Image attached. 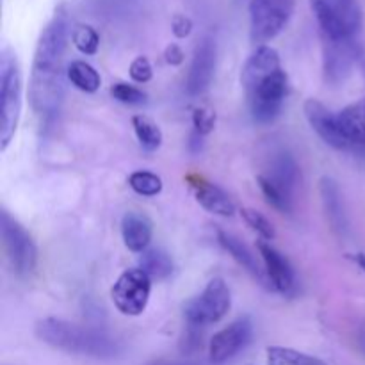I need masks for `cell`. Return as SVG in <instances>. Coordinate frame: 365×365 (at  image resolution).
<instances>
[{
    "label": "cell",
    "mask_w": 365,
    "mask_h": 365,
    "mask_svg": "<svg viewBox=\"0 0 365 365\" xmlns=\"http://www.w3.org/2000/svg\"><path fill=\"white\" fill-rule=\"evenodd\" d=\"M164 57H166L168 64L178 66V64H182V61H184V52H182V48L178 45H170L166 48V52H164Z\"/></svg>",
    "instance_id": "cell-33"
},
{
    "label": "cell",
    "mask_w": 365,
    "mask_h": 365,
    "mask_svg": "<svg viewBox=\"0 0 365 365\" xmlns=\"http://www.w3.org/2000/svg\"><path fill=\"white\" fill-rule=\"evenodd\" d=\"M150 278L164 280L173 273V260L163 250H150L141 257V267Z\"/></svg>",
    "instance_id": "cell-25"
},
{
    "label": "cell",
    "mask_w": 365,
    "mask_h": 365,
    "mask_svg": "<svg viewBox=\"0 0 365 365\" xmlns=\"http://www.w3.org/2000/svg\"><path fill=\"white\" fill-rule=\"evenodd\" d=\"M128 185L141 196H157L163 191V180L152 171H134L128 177Z\"/></svg>",
    "instance_id": "cell-26"
},
{
    "label": "cell",
    "mask_w": 365,
    "mask_h": 365,
    "mask_svg": "<svg viewBox=\"0 0 365 365\" xmlns=\"http://www.w3.org/2000/svg\"><path fill=\"white\" fill-rule=\"evenodd\" d=\"M359 346H360V349H362V353L365 355V327L360 328V331H359Z\"/></svg>",
    "instance_id": "cell-35"
},
{
    "label": "cell",
    "mask_w": 365,
    "mask_h": 365,
    "mask_svg": "<svg viewBox=\"0 0 365 365\" xmlns=\"http://www.w3.org/2000/svg\"><path fill=\"white\" fill-rule=\"evenodd\" d=\"M355 262L359 264V266L362 267V269L365 271V255H364V253H356V257H355Z\"/></svg>",
    "instance_id": "cell-36"
},
{
    "label": "cell",
    "mask_w": 365,
    "mask_h": 365,
    "mask_svg": "<svg viewBox=\"0 0 365 365\" xmlns=\"http://www.w3.org/2000/svg\"><path fill=\"white\" fill-rule=\"evenodd\" d=\"M230 303L232 298L227 284L221 278H214L198 298L191 299L185 305L184 316L187 327L203 328L217 323L227 316V312L230 310Z\"/></svg>",
    "instance_id": "cell-9"
},
{
    "label": "cell",
    "mask_w": 365,
    "mask_h": 365,
    "mask_svg": "<svg viewBox=\"0 0 365 365\" xmlns=\"http://www.w3.org/2000/svg\"><path fill=\"white\" fill-rule=\"evenodd\" d=\"M355 43H331L324 41V73L327 81L342 82L351 71L355 63Z\"/></svg>",
    "instance_id": "cell-16"
},
{
    "label": "cell",
    "mask_w": 365,
    "mask_h": 365,
    "mask_svg": "<svg viewBox=\"0 0 365 365\" xmlns=\"http://www.w3.org/2000/svg\"><path fill=\"white\" fill-rule=\"evenodd\" d=\"M66 75L68 78H70L71 84L84 93L98 91L100 84H102L98 71H96L91 64L84 63V61H73V63L68 66Z\"/></svg>",
    "instance_id": "cell-22"
},
{
    "label": "cell",
    "mask_w": 365,
    "mask_h": 365,
    "mask_svg": "<svg viewBox=\"0 0 365 365\" xmlns=\"http://www.w3.org/2000/svg\"><path fill=\"white\" fill-rule=\"evenodd\" d=\"M187 182L198 203L205 210L217 214V216H232L235 212V205L230 200V196L223 189L217 187L216 184L202 177H196V175H189Z\"/></svg>",
    "instance_id": "cell-15"
},
{
    "label": "cell",
    "mask_w": 365,
    "mask_h": 365,
    "mask_svg": "<svg viewBox=\"0 0 365 365\" xmlns=\"http://www.w3.org/2000/svg\"><path fill=\"white\" fill-rule=\"evenodd\" d=\"M132 125H134V132L138 135V141L141 143V146L148 152H155L160 145H163V132H160L159 125L153 120H150L148 116H138L132 118Z\"/></svg>",
    "instance_id": "cell-24"
},
{
    "label": "cell",
    "mask_w": 365,
    "mask_h": 365,
    "mask_svg": "<svg viewBox=\"0 0 365 365\" xmlns=\"http://www.w3.org/2000/svg\"><path fill=\"white\" fill-rule=\"evenodd\" d=\"M192 123H195L196 134L205 135L214 128V123H216V114H214V110L200 107V109H195V113H192Z\"/></svg>",
    "instance_id": "cell-30"
},
{
    "label": "cell",
    "mask_w": 365,
    "mask_h": 365,
    "mask_svg": "<svg viewBox=\"0 0 365 365\" xmlns=\"http://www.w3.org/2000/svg\"><path fill=\"white\" fill-rule=\"evenodd\" d=\"M277 70H280V56H278V52L274 48H271V46L260 45L259 48L250 56L245 68H242V86H245L246 91H248V89L253 88L257 82L262 81L267 75L274 73Z\"/></svg>",
    "instance_id": "cell-17"
},
{
    "label": "cell",
    "mask_w": 365,
    "mask_h": 365,
    "mask_svg": "<svg viewBox=\"0 0 365 365\" xmlns=\"http://www.w3.org/2000/svg\"><path fill=\"white\" fill-rule=\"evenodd\" d=\"M68 45V16L63 9L53 14L38 39L32 61L29 98L38 116L50 121L63 102V61Z\"/></svg>",
    "instance_id": "cell-1"
},
{
    "label": "cell",
    "mask_w": 365,
    "mask_h": 365,
    "mask_svg": "<svg viewBox=\"0 0 365 365\" xmlns=\"http://www.w3.org/2000/svg\"><path fill=\"white\" fill-rule=\"evenodd\" d=\"M241 214L242 217H245L246 223H248L257 234H260V237H262L264 241H271V239H274V228L266 216H262V214L257 212V210L253 209H242Z\"/></svg>",
    "instance_id": "cell-28"
},
{
    "label": "cell",
    "mask_w": 365,
    "mask_h": 365,
    "mask_svg": "<svg viewBox=\"0 0 365 365\" xmlns=\"http://www.w3.org/2000/svg\"><path fill=\"white\" fill-rule=\"evenodd\" d=\"M257 246H259L264 269H266L271 287L277 289L282 294H291L296 287V277L289 260L274 246H271L269 242L260 241Z\"/></svg>",
    "instance_id": "cell-14"
},
{
    "label": "cell",
    "mask_w": 365,
    "mask_h": 365,
    "mask_svg": "<svg viewBox=\"0 0 365 365\" xmlns=\"http://www.w3.org/2000/svg\"><path fill=\"white\" fill-rule=\"evenodd\" d=\"M121 234H123L125 246L130 252L141 253L152 241V223L146 216L138 212H128L121 223Z\"/></svg>",
    "instance_id": "cell-21"
},
{
    "label": "cell",
    "mask_w": 365,
    "mask_h": 365,
    "mask_svg": "<svg viewBox=\"0 0 365 365\" xmlns=\"http://www.w3.org/2000/svg\"><path fill=\"white\" fill-rule=\"evenodd\" d=\"M298 180L299 168L287 150H278L273 153L269 170L257 177L264 198L282 214H291L294 209V191Z\"/></svg>",
    "instance_id": "cell-4"
},
{
    "label": "cell",
    "mask_w": 365,
    "mask_h": 365,
    "mask_svg": "<svg viewBox=\"0 0 365 365\" xmlns=\"http://www.w3.org/2000/svg\"><path fill=\"white\" fill-rule=\"evenodd\" d=\"M152 64H150V61L146 59V57H135L134 61H132L130 64V77L132 81L139 82V84H145V82H148L150 78H152Z\"/></svg>",
    "instance_id": "cell-31"
},
{
    "label": "cell",
    "mask_w": 365,
    "mask_h": 365,
    "mask_svg": "<svg viewBox=\"0 0 365 365\" xmlns=\"http://www.w3.org/2000/svg\"><path fill=\"white\" fill-rule=\"evenodd\" d=\"M349 148H365V96L339 113Z\"/></svg>",
    "instance_id": "cell-20"
},
{
    "label": "cell",
    "mask_w": 365,
    "mask_h": 365,
    "mask_svg": "<svg viewBox=\"0 0 365 365\" xmlns=\"http://www.w3.org/2000/svg\"><path fill=\"white\" fill-rule=\"evenodd\" d=\"M36 335L41 342L70 355L88 356L95 360L116 359L123 346L106 331L95 328L78 327L63 319H43L36 327Z\"/></svg>",
    "instance_id": "cell-2"
},
{
    "label": "cell",
    "mask_w": 365,
    "mask_h": 365,
    "mask_svg": "<svg viewBox=\"0 0 365 365\" xmlns=\"http://www.w3.org/2000/svg\"><path fill=\"white\" fill-rule=\"evenodd\" d=\"M217 241H220V245L230 253L232 259H234L239 266L245 267V269L248 271L250 274H253L262 285H269L266 269L260 267L259 260H257V257L253 255L252 250H250L248 246L242 245L235 235L228 234V232L225 230H217Z\"/></svg>",
    "instance_id": "cell-18"
},
{
    "label": "cell",
    "mask_w": 365,
    "mask_h": 365,
    "mask_svg": "<svg viewBox=\"0 0 365 365\" xmlns=\"http://www.w3.org/2000/svg\"><path fill=\"white\" fill-rule=\"evenodd\" d=\"M150 365H200L195 362H170V360H160V362H153Z\"/></svg>",
    "instance_id": "cell-34"
},
{
    "label": "cell",
    "mask_w": 365,
    "mask_h": 365,
    "mask_svg": "<svg viewBox=\"0 0 365 365\" xmlns=\"http://www.w3.org/2000/svg\"><path fill=\"white\" fill-rule=\"evenodd\" d=\"M21 113V77L9 50L0 57V148L9 146Z\"/></svg>",
    "instance_id": "cell-5"
},
{
    "label": "cell",
    "mask_w": 365,
    "mask_h": 365,
    "mask_svg": "<svg viewBox=\"0 0 365 365\" xmlns=\"http://www.w3.org/2000/svg\"><path fill=\"white\" fill-rule=\"evenodd\" d=\"M253 324L250 317H239L227 328L217 331L209 346V359L212 364H225L242 351L252 341Z\"/></svg>",
    "instance_id": "cell-11"
},
{
    "label": "cell",
    "mask_w": 365,
    "mask_h": 365,
    "mask_svg": "<svg viewBox=\"0 0 365 365\" xmlns=\"http://www.w3.org/2000/svg\"><path fill=\"white\" fill-rule=\"evenodd\" d=\"M152 291L150 277L143 269H127L114 284L113 303L123 316H141L146 309Z\"/></svg>",
    "instance_id": "cell-10"
},
{
    "label": "cell",
    "mask_w": 365,
    "mask_h": 365,
    "mask_svg": "<svg viewBox=\"0 0 365 365\" xmlns=\"http://www.w3.org/2000/svg\"><path fill=\"white\" fill-rule=\"evenodd\" d=\"M71 41H73L75 48L78 52L86 53V56H95L98 52L100 36L91 25H78V27H75L73 34H71Z\"/></svg>",
    "instance_id": "cell-27"
},
{
    "label": "cell",
    "mask_w": 365,
    "mask_h": 365,
    "mask_svg": "<svg viewBox=\"0 0 365 365\" xmlns=\"http://www.w3.org/2000/svg\"><path fill=\"white\" fill-rule=\"evenodd\" d=\"M266 353L269 365H328L321 359H316V356L296 351V349L291 348H282V346H271V348H267Z\"/></svg>",
    "instance_id": "cell-23"
},
{
    "label": "cell",
    "mask_w": 365,
    "mask_h": 365,
    "mask_svg": "<svg viewBox=\"0 0 365 365\" xmlns=\"http://www.w3.org/2000/svg\"><path fill=\"white\" fill-rule=\"evenodd\" d=\"M246 93H248L253 120L262 125L271 123L278 118L287 96V73L280 68L257 82Z\"/></svg>",
    "instance_id": "cell-8"
},
{
    "label": "cell",
    "mask_w": 365,
    "mask_h": 365,
    "mask_svg": "<svg viewBox=\"0 0 365 365\" xmlns=\"http://www.w3.org/2000/svg\"><path fill=\"white\" fill-rule=\"evenodd\" d=\"M310 9L323 32L324 41L355 43L362 31L359 0H310Z\"/></svg>",
    "instance_id": "cell-3"
},
{
    "label": "cell",
    "mask_w": 365,
    "mask_h": 365,
    "mask_svg": "<svg viewBox=\"0 0 365 365\" xmlns=\"http://www.w3.org/2000/svg\"><path fill=\"white\" fill-rule=\"evenodd\" d=\"M171 29H173V34L177 38H187L192 31V21L189 20L184 14H177L173 18V24H171Z\"/></svg>",
    "instance_id": "cell-32"
},
{
    "label": "cell",
    "mask_w": 365,
    "mask_h": 365,
    "mask_svg": "<svg viewBox=\"0 0 365 365\" xmlns=\"http://www.w3.org/2000/svg\"><path fill=\"white\" fill-rule=\"evenodd\" d=\"M321 198H323L327 217L331 225V230L337 235L344 237L348 232V217H346L344 202L339 185L331 178H323L321 180Z\"/></svg>",
    "instance_id": "cell-19"
},
{
    "label": "cell",
    "mask_w": 365,
    "mask_h": 365,
    "mask_svg": "<svg viewBox=\"0 0 365 365\" xmlns=\"http://www.w3.org/2000/svg\"><path fill=\"white\" fill-rule=\"evenodd\" d=\"M303 110H305V118L310 127L317 132V135L327 145L337 150H349V143L346 139L344 130H342L341 121H339V114L331 113L324 103L314 98L307 100Z\"/></svg>",
    "instance_id": "cell-13"
},
{
    "label": "cell",
    "mask_w": 365,
    "mask_h": 365,
    "mask_svg": "<svg viewBox=\"0 0 365 365\" xmlns=\"http://www.w3.org/2000/svg\"><path fill=\"white\" fill-rule=\"evenodd\" d=\"M0 230L6 257L13 271L21 278L31 277L38 264V250L32 237L7 210H2L0 216Z\"/></svg>",
    "instance_id": "cell-7"
},
{
    "label": "cell",
    "mask_w": 365,
    "mask_h": 365,
    "mask_svg": "<svg viewBox=\"0 0 365 365\" xmlns=\"http://www.w3.org/2000/svg\"><path fill=\"white\" fill-rule=\"evenodd\" d=\"M110 93H113V96L116 100H120V102L123 103H130V106H134V103H143L146 98V95L141 91V89L134 88V86L130 84H125V82H118V84H114L113 89H110Z\"/></svg>",
    "instance_id": "cell-29"
},
{
    "label": "cell",
    "mask_w": 365,
    "mask_h": 365,
    "mask_svg": "<svg viewBox=\"0 0 365 365\" xmlns=\"http://www.w3.org/2000/svg\"><path fill=\"white\" fill-rule=\"evenodd\" d=\"M216 41L210 36H205L196 46L185 81V89L191 96H198L209 89L216 70Z\"/></svg>",
    "instance_id": "cell-12"
},
{
    "label": "cell",
    "mask_w": 365,
    "mask_h": 365,
    "mask_svg": "<svg viewBox=\"0 0 365 365\" xmlns=\"http://www.w3.org/2000/svg\"><path fill=\"white\" fill-rule=\"evenodd\" d=\"M296 0H250V38L253 43L271 41L291 20Z\"/></svg>",
    "instance_id": "cell-6"
}]
</instances>
